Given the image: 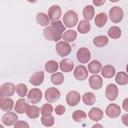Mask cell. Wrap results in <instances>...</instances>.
Wrapping results in <instances>:
<instances>
[{
    "label": "cell",
    "mask_w": 128,
    "mask_h": 128,
    "mask_svg": "<svg viewBox=\"0 0 128 128\" xmlns=\"http://www.w3.org/2000/svg\"><path fill=\"white\" fill-rule=\"evenodd\" d=\"M65 32V26L61 21L52 22L43 30V35L48 41H59Z\"/></svg>",
    "instance_id": "6da1fadb"
},
{
    "label": "cell",
    "mask_w": 128,
    "mask_h": 128,
    "mask_svg": "<svg viewBox=\"0 0 128 128\" xmlns=\"http://www.w3.org/2000/svg\"><path fill=\"white\" fill-rule=\"evenodd\" d=\"M77 23H78V15L75 11L69 10L64 14V16H63L64 26H66L68 28H72V27L76 26Z\"/></svg>",
    "instance_id": "7a4b0ae2"
},
{
    "label": "cell",
    "mask_w": 128,
    "mask_h": 128,
    "mask_svg": "<svg viewBox=\"0 0 128 128\" xmlns=\"http://www.w3.org/2000/svg\"><path fill=\"white\" fill-rule=\"evenodd\" d=\"M123 16H124L123 10L119 6H114L109 10V18L114 23H119L123 19Z\"/></svg>",
    "instance_id": "3957f363"
},
{
    "label": "cell",
    "mask_w": 128,
    "mask_h": 128,
    "mask_svg": "<svg viewBox=\"0 0 128 128\" xmlns=\"http://www.w3.org/2000/svg\"><path fill=\"white\" fill-rule=\"evenodd\" d=\"M15 91H16V86L11 82L4 83L0 88L1 97L3 98H10V96H12L15 93Z\"/></svg>",
    "instance_id": "277c9868"
},
{
    "label": "cell",
    "mask_w": 128,
    "mask_h": 128,
    "mask_svg": "<svg viewBox=\"0 0 128 128\" xmlns=\"http://www.w3.org/2000/svg\"><path fill=\"white\" fill-rule=\"evenodd\" d=\"M76 57H77V60L82 63V64H85V63H88L91 59V53H90V50L86 47H81L78 49L77 51V54H76Z\"/></svg>",
    "instance_id": "5b68a950"
},
{
    "label": "cell",
    "mask_w": 128,
    "mask_h": 128,
    "mask_svg": "<svg viewBox=\"0 0 128 128\" xmlns=\"http://www.w3.org/2000/svg\"><path fill=\"white\" fill-rule=\"evenodd\" d=\"M55 49H56V52L59 54V56L61 57H64V56H67L70 54L71 52V46L69 43L65 42V41H59L56 46H55Z\"/></svg>",
    "instance_id": "8992f818"
},
{
    "label": "cell",
    "mask_w": 128,
    "mask_h": 128,
    "mask_svg": "<svg viewBox=\"0 0 128 128\" xmlns=\"http://www.w3.org/2000/svg\"><path fill=\"white\" fill-rule=\"evenodd\" d=\"M44 96H45V99L47 100V102L53 103V102H55V101H57L59 99L60 91L55 87H50V88L46 89Z\"/></svg>",
    "instance_id": "52a82bcc"
},
{
    "label": "cell",
    "mask_w": 128,
    "mask_h": 128,
    "mask_svg": "<svg viewBox=\"0 0 128 128\" xmlns=\"http://www.w3.org/2000/svg\"><path fill=\"white\" fill-rule=\"evenodd\" d=\"M105 96L109 101H114L118 96V87L115 84H108L105 90Z\"/></svg>",
    "instance_id": "ba28073f"
},
{
    "label": "cell",
    "mask_w": 128,
    "mask_h": 128,
    "mask_svg": "<svg viewBox=\"0 0 128 128\" xmlns=\"http://www.w3.org/2000/svg\"><path fill=\"white\" fill-rule=\"evenodd\" d=\"M27 98H28V101H30L32 104H36L40 102V100L42 99V92L38 88H33L28 92Z\"/></svg>",
    "instance_id": "9c48e42d"
},
{
    "label": "cell",
    "mask_w": 128,
    "mask_h": 128,
    "mask_svg": "<svg viewBox=\"0 0 128 128\" xmlns=\"http://www.w3.org/2000/svg\"><path fill=\"white\" fill-rule=\"evenodd\" d=\"M74 77L76 78V80L78 81H83L88 77V69L83 66V65H79L74 69Z\"/></svg>",
    "instance_id": "30bf717a"
},
{
    "label": "cell",
    "mask_w": 128,
    "mask_h": 128,
    "mask_svg": "<svg viewBox=\"0 0 128 128\" xmlns=\"http://www.w3.org/2000/svg\"><path fill=\"white\" fill-rule=\"evenodd\" d=\"M80 99V94L75 90L68 92V94L66 95V102L69 106H76L77 104H79Z\"/></svg>",
    "instance_id": "8fae6325"
},
{
    "label": "cell",
    "mask_w": 128,
    "mask_h": 128,
    "mask_svg": "<svg viewBox=\"0 0 128 128\" xmlns=\"http://www.w3.org/2000/svg\"><path fill=\"white\" fill-rule=\"evenodd\" d=\"M17 121H18V116L15 112H6L2 116V124L4 125L11 126L14 125Z\"/></svg>",
    "instance_id": "7c38bea8"
},
{
    "label": "cell",
    "mask_w": 128,
    "mask_h": 128,
    "mask_svg": "<svg viewBox=\"0 0 128 128\" xmlns=\"http://www.w3.org/2000/svg\"><path fill=\"white\" fill-rule=\"evenodd\" d=\"M121 113V108L117 104H109L105 109V114L110 118H117Z\"/></svg>",
    "instance_id": "4fadbf2b"
},
{
    "label": "cell",
    "mask_w": 128,
    "mask_h": 128,
    "mask_svg": "<svg viewBox=\"0 0 128 128\" xmlns=\"http://www.w3.org/2000/svg\"><path fill=\"white\" fill-rule=\"evenodd\" d=\"M89 85L93 90H99L103 85V80L98 74H93L89 77Z\"/></svg>",
    "instance_id": "5bb4252c"
},
{
    "label": "cell",
    "mask_w": 128,
    "mask_h": 128,
    "mask_svg": "<svg viewBox=\"0 0 128 128\" xmlns=\"http://www.w3.org/2000/svg\"><path fill=\"white\" fill-rule=\"evenodd\" d=\"M61 16V8L58 5H52L48 10V17L53 22L59 21V18Z\"/></svg>",
    "instance_id": "9a60e30c"
},
{
    "label": "cell",
    "mask_w": 128,
    "mask_h": 128,
    "mask_svg": "<svg viewBox=\"0 0 128 128\" xmlns=\"http://www.w3.org/2000/svg\"><path fill=\"white\" fill-rule=\"evenodd\" d=\"M59 68L64 73L71 72L74 69V62L70 58H65V59L61 60V62L59 63Z\"/></svg>",
    "instance_id": "2e32d148"
},
{
    "label": "cell",
    "mask_w": 128,
    "mask_h": 128,
    "mask_svg": "<svg viewBox=\"0 0 128 128\" xmlns=\"http://www.w3.org/2000/svg\"><path fill=\"white\" fill-rule=\"evenodd\" d=\"M15 107L14 101L11 98H3L1 97L0 101V108L5 112H11V110Z\"/></svg>",
    "instance_id": "e0dca14e"
},
{
    "label": "cell",
    "mask_w": 128,
    "mask_h": 128,
    "mask_svg": "<svg viewBox=\"0 0 128 128\" xmlns=\"http://www.w3.org/2000/svg\"><path fill=\"white\" fill-rule=\"evenodd\" d=\"M29 105L27 103V101L23 98H20L16 101V104H15V107H14V110L16 113H19V114H23V113H26L27 109H28Z\"/></svg>",
    "instance_id": "ac0fdd59"
},
{
    "label": "cell",
    "mask_w": 128,
    "mask_h": 128,
    "mask_svg": "<svg viewBox=\"0 0 128 128\" xmlns=\"http://www.w3.org/2000/svg\"><path fill=\"white\" fill-rule=\"evenodd\" d=\"M43 80H44V72L43 71H37L31 75L29 82L34 86H39L40 84L43 83Z\"/></svg>",
    "instance_id": "d6986e66"
},
{
    "label": "cell",
    "mask_w": 128,
    "mask_h": 128,
    "mask_svg": "<svg viewBox=\"0 0 128 128\" xmlns=\"http://www.w3.org/2000/svg\"><path fill=\"white\" fill-rule=\"evenodd\" d=\"M88 116H89V118L92 121L97 122V121H100L102 119V117H103V111L100 108H98V107H93L92 109H90V111L88 113Z\"/></svg>",
    "instance_id": "ffe728a7"
},
{
    "label": "cell",
    "mask_w": 128,
    "mask_h": 128,
    "mask_svg": "<svg viewBox=\"0 0 128 128\" xmlns=\"http://www.w3.org/2000/svg\"><path fill=\"white\" fill-rule=\"evenodd\" d=\"M101 74L104 78H112L116 74L115 67L112 66V65H105L104 67H102Z\"/></svg>",
    "instance_id": "44dd1931"
},
{
    "label": "cell",
    "mask_w": 128,
    "mask_h": 128,
    "mask_svg": "<svg viewBox=\"0 0 128 128\" xmlns=\"http://www.w3.org/2000/svg\"><path fill=\"white\" fill-rule=\"evenodd\" d=\"M40 114H41V109L39 107H37L36 105H29V107L26 111V115L31 119H35V118L39 117Z\"/></svg>",
    "instance_id": "7402d4cb"
},
{
    "label": "cell",
    "mask_w": 128,
    "mask_h": 128,
    "mask_svg": "<svg viewBox=\"0 0 128 128\" xmlns=\"http://www.w3.org/2000/svg\"><path fill=\"white\" fill-rule=\"evenodd\" d=\"M101 70L102 64L97 60H93L88 64V71L92 74H98L99 72H101Z\"/></svg>",
    "instance_id": "603a6c76"
},
{
    "label": "cell",
    "mask_w": 128,
    "mask_h": 128,
    "mask_svg": "<svg viewBox=\"0 0 128 128\" xmlns=\"http://www.w3.org/2000/svg\"><path fill=\"white\" fill-rule=\"evenodd\" d=\"M107 19H108V16H107L105 13L101 12V13H98V14L96 15V17H95V19H94V23H95V25H96L97 27L101 28V27H103V26L106 24Z\"/></svg>",
    "instance_id": "cb8c5ba5"
},
{
    "label": "cell",
    "mask_w": 128,
    "mask_h": 128,
    "mask_svg": "<svg viewBox=\"0 0 128 128\" xmlns=\"http://www.w3.org/2000/svg\"><path fill=\"white\" fill-rule=\"evenodd\" d=\"M36 21L40 26H49L50 24V19L48 17V15H46L45 13H38L36 16Z\"/></svg>",
    "instance_id": "d4e9b609"
},
{
    "label": "cell",
    "mask_w": 128,
    "mask_h": 128,
    "mask_svg": "<svg viewBox=\"0 0 128 128\" xmlns=\"http://www.w3.org/2000/svg\"><path fill=\"white\" fill-rule=\"evenodd\" d=\"M115 81H116V83H117L118 85H121V86L128 84V74L125 73V72H122V71L118 72V73L116 74Z\"/></svg>",
    "instance_id": "484cf974"
},
{
    "label": "cell",
    "mask_w": 128,
    "mask_h": 128,
    "mask_svg": "<svg viewBox=\"0 0 128 128\" xmlns=\"http://www.w3.org/2000/svg\"><path fill=\"white\" fill-rule=\"evenodd\" d=\"M59 68V64L54 60H49L45 63V70L48 73H56Z\"/></svg>",
    "instance_id": "4316f807"
},
{
    "label": "cell",
    "mask_w": 128,
    "mask_h": 128,
    "mask_svg": "<svg viewBox=\"0 0 128 128\" xmlns=\"http://www.w3.org/2000/svg\"><path fill=\"white\" fill-rule=\"evenodd\" d=\"M94 8L92 5H87L83 9V17L86 21H90L94 17Z\"/></svg>",
    "instance_id": "83f0119b"
},
{
    "label": "cell",
    "mask_w": 128,
    "mask_h": 128,
    "mask_svg": "<svg viewBox=\"0 0 128 128\" xmlns=\"http://www.w3.org/2000/svg\"><path fill=\"white\" fill-rule=\"evenodd\" d=\"M93 44L96 47H104V46H106L108 44V38L106 36H104V35L96 36L93 39Z\"/></svg>",
    "instance_id": "f1b7e54d"
},
{
    "label": "cell",
    "mask_w": 128,
    "mask_h": 128,
    "mask_svg": "<svg viewBox=\"0 0 128 128\" xmlns=\"http://www.w3.org/2000/svg\"><path fill=\"white\" fill-rule=\"evenodd\" d=\"M82 101L84 102L85 105H93L96 101V97L92 92H86L82 96Z\"/></svg>",
    "instance_id": "f546056e"
},
{
    "label": "cell",
    "mask_w": 128,
    "mask_h": 128,
    "mask_svg": "<svg viewBox=\"0 0 128 128\" xmlns=\"http://www.w3.org/2000/svg\"><path fill=\"white\" fill-rule=\"evenodd\" d=\"M91 28V25L89 23V21H86V20H82L78 23V26H77V29L78 31L81 33V34H86L89 32Z\"/></svg>",
    "instance_id": "4dcf8cb0"
},
{
    "label": "cell",
    "mask_w": 128,
    "mask_h": 128,
    "mask_svg": "<svg viewBox=\"0 0 128 128\" xmlns=\"http://www.w3.org/2000/svg\"><path fill=\"white\" fill-rule=\"evenodd\" d=\"M62 38H63V40H64L65 42L70 43V42H73V41L77 38V33H76V31H74V30H67V31L64 32Z\"/></svg>",
    "instance_id": "1f68e13d"
},
{
    "label": "cell",
    "mask_w": 128,
    "mask_h": 128,
    "mask_svg": "<svg viewBox=\"0 0 128 128\" xmlns=\"http://www.w3.org/2000/svg\"><path fill=\"white\" fill-rule=\"evenodd\" d=\"M121 35H122L121 29L117 26H112L108 30V36L112 39H118V38L121 37Z\"/></svg>",
    "instance_id": "d6a6232c"
},
{
    "label": "cell",
    "mask_w": 128,
    "mask_h": 128,
    "mask_svg": "<svg viewBox=\"0 0 128 128\" xmlns=\"http://www.w3.org/2000/svg\"><path fill=\"white\" fill-rule=\"evenodd\" d=\"M50 79H51V82L54 85H61L64 82V76H63V73H61V72L53 73L51 75V78Z\"/></svg>",
    "instance_id": "836d02e7"
},
{
    "label": "cell",
    "mask_w": 128,
    "mask_h": 128,
    "mask_svg": "<svg viewBox=\"0 0 128 128\" xmlns=\"http://www.w3.org/2000/svg\"><path fill=\"white\" fill-rule=\"evenodd\" d=\"M87 117V114L83 110H76L72 114V118L75 122H83Z\"/></svg>",
    "instance_id": "e575fe53"
},
{
    "label": "cell",
    "mask_w": 128,
    "mask_h": 128,
    "mask_svg": "<svg viewBox=\"0 0 128 128\" xmlns=\"http://www.w3.org/2000/svg\"><path fill=\"white\" fill-rule=\"evenodd\" d=\"M16 92H17L18 96H20L22 98V97H24V96H26L28 94V88H27V86L25 84L20 83V84H18L16 86Z\"/></svg>",
    "instance_id": "d590c367"
},
{
    "label": "cell",
    "mask_w": 128,
    "mask_h": 128,
    "mask_svg": "<svg viewBox=\"0 0 128 128\" xmlns=\"http://www.w3.org/2000/svg\"><path fill=\"white\" fill-rule=\"evenodd\" d=\"M55 122V119L52 115H48V116H42L41 117V123L45 126V127H51L53 126Z\"/></svg>",
    "instance_id": "8d00e7d4"
},
{
    "label": "cell",
    "mask_w": 128,
    "mask_h": 128,
    "mask_svg": "<svg viewBox=\"0 0 128 128\" xmlns=\"http://www.w3.org/2000/svg\"><path fill=\"white\" fill-rule=\"evenodd\" d=\"M53 112V107L51 104H44L42 107H41V115L42 116H48V115H51Z\"/></svg>",
    "instance_id": "74e56055"
},
{
    "label": "cell",
    "mask_w": 128,
    "mask_h": 128,
    "mask_svg": "<svg viewBox=\"0 0 128 128\" xmlns=\"http://www.w3.org/2000/svg\"><path fill=\"white\" fill-rule=\"evenodd\" d=\"M14 128H29V124L26 121H17L14 124Z\"/></svg>",
    "instance_id": "f35d334b"
},
{
    "label": "cell",
    "mask_w": 128,
    "mask_h": 128,
    "mask_svg": "<svg viewBox=\"0 0 128 128\" xmlns=\"http://www.w3.org/2000/svg\"><path fill=\"white\" fill-rule=\"evenodd\" d=\"M65 111H66V109L63 105H58L55 107V113L57 115H63L65 113Z\"/></svg>",
    "instance_id": "ab89813d"
},
{
    "label": "cell",
    "mask_w": 128,
    "mask_h": 128,
    "mask_svg": "<svg viewBox=\"0 0 128 128\" xmlns=\"http://www.w3.org/2000/svg\"><path fill=\"white\" fill-rule=\"evenodd\" d=\"M121 121H122V123H123L125 126L128 127V113H125V114H123V115L121 116Z\"/></svg>",
    "instance_id": "60d3db41"
},
{
    "label": "cell",
    "mask_w": 128,
    "mask_h": 128,
    "mask_svg": "<svg viewBox=\"0 0 128 128\" xmlns=\"http://www.w3.org/2000/svg\"><path fill=\"white\" fill-rule=\"evenodd\" d=\"M122 108H123L126 112H128V98H125V99L123 100V102H122Z\"/></svg>",
    "instance_id": "b9f144b4"
},
{
    "label": "cell",
    "mask_w": 128,
    "mask_h": 128,
    "mask_svg": "<svg viewBox=\"0 0 128 128\" xmlns=\"http://www.w3.org/2000/svg\"><path fill=\"white\" fill-rule=\"evenodd\" d=\"M105 3V0H102V1H96V0H93V4L96 5V6H100L102 4Z\"/></svg>",
    "instance_id": "7bdbcfd3"
},
{
    "label": "cell",
    "mask_w": 128,
    "mask_h": 128,
    "mask_svg": "<svg viewBox=\"0 0 128 128\" xmlns=\"http://www.w3.org/2000/svg\"><path fill=\"white\" fill-rule=\"evenodd\" d=\"M91 128H103V126L101 125V124H98V123H96V124H94Z\"/></svg>",
    "instance_id": "ee69618b"
},
{
    "label": "cell",
    "mask_w": 128,
    "mask_h": 128,
    "mask_svg": "<svg viewBox=\"0 0 128 128\" xmlns=\"http://www.w3.org/2000/svg\"><path fill=\"white\" fill-rule=\"evenodd\" d=\"M126 72H127V74H128V64L126 65Z\"/></svg>",
    "instance_id": "f6af8a7d"
}]
</instances>
